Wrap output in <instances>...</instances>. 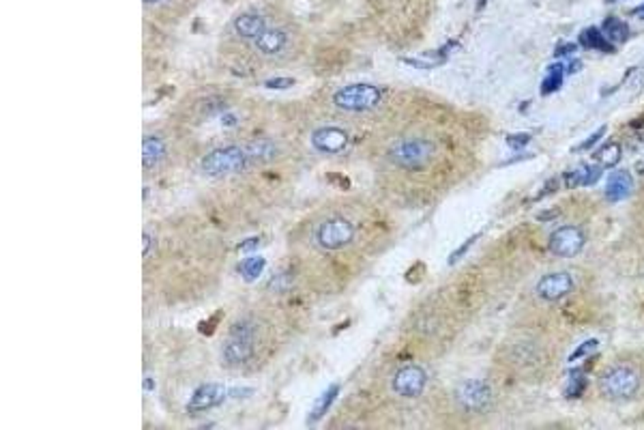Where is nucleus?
I'll list each match as a JSON object with an SVG mask.
<instances>
[{"instance_id": "obj_10", "label": "nucleus", "mask_w": 644, "mask_h": 430, "mask_svg": "<svg viewBox=\"0 0 644 430\" xmlns=\"http://www.w3.org/2000/svg\"><path fill=\"white\" fill-rule=\"evenodd\" d=\"M269 18L265 11L258 9H247L243 14H238L232 22H230V33L232 39L243 41V43H253L258 37L265 33V28L269 26Z\"/></svg>"}, {"instance_id": "obj_18", "label": "nucleus", "mask_w": 644, "mask_h": 430, "mask_svg": "<svg viewBox=\"0 0 644 430\" xmlns=\"http://www.w3.org/2000/svg\"><path fill=\"white\" fill-rule=\"evenodd\" d=\"M563 78H565V65H550L546 78L542 80V95H552L563 86Z\"/></svg>"}, {"instance_id": "obj_1", "label": "nucleus", "mask_w": 644, "mask_h": 430, "mask_svg": "<svg viewBox=\"0 0 644 430\" xmlns=\"http://www.w3.org/2000/svg\"><path fill=\"white\" fill-rule=\"evenodd\" d=\"M363 226V220L352 213V206H331L305 224L303 246L320 258L350 256L367 241Z\"/></svg>"}, {"instance_id": "obj_17", "label": "nucleus", "mask_w": 644, "mask_h": 430, "mask_svg": "<svg viewBox=\"0 0 644 430\" xmlns=\"http://www.w3.org/2000/svg\"><path fill=\"white\" fill-rule=\"evenodd\" d=\"M601 31H603V35H606L612 43H623V41H627V37H629V26H627V22H623V20L616 18V16L606 18L603 24H601Z\"/></svg>"}, {"instance_id": "obj_9", "label": "nucleus", "mask_w": 644, "mask_h": 430, "mask_svg": "<svg viewBox=\"0 0 644 430\" xmlns=\"http://www.w3.org/2000/svg\"><path fill=\"white\" fill-rule=\"evenodd\" d=\"M455 400L466 413H483L492 402V387L485 379H468L455 389Z\"/></svg>"}, {"instance_id": "obj_24", "label": "nucleus", "mask_w": 644, "mask_h": 430, "mask_svg": "<svg viewBox=\"0 0 644 430\" xmlns=\"http://www.w3.org/2000/svg\"><path fill=\"white\" fill-rule=\"evenodd\" d=\"M335 394H337V387H331L322 398H320V402L316 404V409H314V415L312 417H320V415H324V411L331 407V402H333V398H335Z\"/></svg>"}, {"instance_id": "obj_20", "label": "nucleus", "mask_w": 644, "mask_h": 430, "mask_svg": "<svg viewBox=\"0 0 644 430\" xmlns=\"http://www.w3.org/2000/svg\"><path fill=\"white\" fill-rule=\"evenodd\" d=\"M265 269V258L263 256H251L243 263V273L245 278H255L260 276V271Z\"/></svg>"}, {"instance_id": "obj_30", "label": "nucleus", "mask_w": 644, "mask_h": 430, "mask_svg": "<svg viewBox=\"0 0 644 430\" xmlns=\"http://www.w3.org/2000/svg\"><path fill=\"white\" fill-rule=\"evenodd\" d=\"M580 67H582V61L576 58V61H571V63L565 67V73H576V71H580Z\"/></svg>"}, {"instance_id": "obj_31", "label": "nucleus", "mask_w": 644, "mask_h": 430, "mask_svg": "<svg viewBox=\"0 0 644 430\" xmlns=\"http://www.w3.org/2000/svg\"><path fill=\"white\" fill-rule=\"evenodd\" d=\"M631 14H633V16H638V18H642V20H644V3H642V5H638V7H635V9H633V11H631Z\"/></svg>"}, {"instance_id": "obj_16", "label": "nucleus", "mask_w": 644, "mask_h": 430, "mask_svg": "<svg viewBox=\"0 0 644 430\" xmlns=\"http://www.w3.org/2000/svg\"><path fill=\"white\" fill-rule=\"evenodd\" d=\"M580 46L586 48V50H597V52H603V54H612L614 52V43L603 35L601 28H584L580 33Z\"/></svg>"}, {"instance_id": "obj_7", "label": "nucleus", "mask_w": 644, "mask_h": 430, "mask_svg": "<svg viewBox=\"0 0 644 430\" xmlns=\"http://www.w3.org/2000/svg\"><path fill=\"white\" fill-rule=\"evenodd\" d=\"M426 385H428V372L419 364L400 366L391 377V392L406 400L419 398L426 392Z\"/></svg>"}, {"instance_id": "obj_25", "label": "nucleus", "mask_w": 644, "mask_h": 430, "mask_svg": "<svg viewBox=\"0 0 644 430\" xmlns=\"http://www.w3.org/2000/svg\"><path fill=\"white\" fill-rule=\"evenodd\" d=\"M531 142V134H509L507 136V147H511L513 151H520Z\"/></svg>"}, {"instance_id": "obj_34", "label": "nucleus", "mask_w": 644, "mask_h": 430, "mask_svg": "<svg viewBox=\"0 0 644 430\" xmlns=\"http://www.w3.org/2000/svg\"><path fill=\"white\" fill-rule=\"evenodd\" d=\"M606 3H618V0H606Z\"/></svg>"}, {"instance_id": "obj_32", "label": "nucleus", "mask_w": 644, "mask_h": 430, "mask_svg": "<svg viewBox=\"0 0 644 430\" xmlns=\"http://www.w3.org/2000/svg\"><path fill=\"white\" fill-rule=\"evenodd\" d=\"M166 0H144V5H149V7H157V5H164Z\"/></svg>"}, {"instance_id": "obj_11", "label": "nucleus", "mask_w": 644, "mask_h": 430, "mask_svg": "<svg viewBox=\"0 0 644 430\" xmlns=\"http://www.w3.org/2000/svg\"><path fill=\"white\" fill-rule=\"evenodd\" d=\"M350 145H352L350 132H346L339 125H320L312 134V147L320 155H339L348 151Z\"/></svg>"}, {"instance_id": "obj_19", "label": "nucleus", "mask_w": 644, "mask_h": 430, "mask_svg": "<svg viewBox=\"0 0 644 430\" xmlns=\"http://www.w3.org/2000/svg\"><path fill=\"white\" fill-rule=\"evenodd\" d=\"M597 157H599V162H601L603 168H614V166L621 162V157H623V147H621L618 142H608V145L597 153Z\"/></svg>"}, {"instance_id": "obj_29", "label": "nucleus", "mask_w": 644, "mask_h": 430, "mask_svg": "<svg viewBox=\"0 0 644 430\" xmlns=\"http://www.w3.org/2000/svg\"><path fill=\"white\" fill-rule=\"evenodd\" d=\"M479 237H481V235H479V233H477V235H473V237H470V239H466V243H464V246H462V248H458V250H455V252H453V254H451V258H449V263H455V261H460V256H462V254H466V252H468V248H470V246H473V243H475V241H477V239H479Z\"/></svg>"}, {"instance_id": "obj_15", "label": "nucleus", "mask_w": 644, "mask_h": 430, "mask_svg": "<svg viewBox=\"0 0 644 430\" xmlns=\"http://www.w3.org/2000/svg\"><path fill=\"white\" fill-rule=\"evenodd\" d=\"M221 398H223V389L219 385L208 383V385H202L194 394V398L189 402V409L191 411H206V409H213L215 404H219Z\"/></svg>"}, {"instance_id": "obj_27", "label": "nucleus", "mask_w": 644, "mask_h": 430, "mask_svg": "<svg viewBox=\"0 0 644 430\" xmlns=\"http://www.w3.org/2000/svg\"><path fill=\"white\" fill-rule=\"evenodd\" d=\"M565 181H567V187H569V189L582 185V181H584V166H580V168H576V170H569V172L565 174Z\"/></svg>"}, {"instance_id": "obj_21", "label": "nucleus", "mask_w": 644, "mask_h": 430, "mask_svg": "<svg viewBox=\"0 0 644 430\" xmlns=\"http://www.w3.org/2000/svg\"><path fill=\"white\" fill-rule=\"evenodd\" d=\"M597 345H599V342H597L595 338L584 340V342H582V345H580V347H578V349H576V351L569 355V364H576V362H580L582 357H586L588 353H593V351L597 349Z\"/></svg>"}, {"instance_id": "obj_2", "label": "nucleus", "mask_w": 644, "mask_h": 430, "mask_svg": "<svg viewBox=\"0 0 644 430\" xmlns=\"http://www.w3.org/2000/svg\"><path fill=\"white\" fill-rule=\"evenodd\" d=\"M267 322L258 314L238 316L221 345V364L232 370L249 368V364L260 362L267 353Z\"/></svg>"}, {"instance_id": "obj_3", "label": "nucleus", "mask_w": 644, "mask_h": 430, "mask_svg": "<svg viewBox=\"0 0 644 430\" xmlns=\"http://www.w3.org/2000/svg\"><path fill=\"white\" fill-rule=\"evenodd\" d=\"M438 147L430 138L421 136H402L389 142L384 151V159L391 168L402 172H421L436 159Z\"/></svg>"}, {"instance_id": "obj_6", "label": "nucleus", "mask_w": 644, "mask_h": 430, "mask_svg": "<svg viewBox=\"0 0 644 430\" xmlns=\"http://www.w3.org/2000/svg\"><path fill=\"white\" fill-rule=\"evenodd\" d=\"M251 46H253L255 56H260L265 61H278V58H284V54H288V50L292 46V33L286 26L269 24L265 28V33Z\"/></svg>"}, {"instance_id": "obj_13", "label": "nucleus", "mask_w": 644, "mask_h": 430, "mask_svg": "<svg viewBox=\"0 0 644 430\" xmlns=\"http://www.w3.org/2000/svg\"><path fill=\"white\" fill-rule=\"evenodd\" d=\"M576 288V280L569 271H552L542 276V280L535 284V293L542 301L554 303L565 299L567 295H571V290Z\"/></svg>"}, {"instance_id": "obj_28", "label": "nucleus", "mask_w": 644, "mask_h": 430, "mask_svg": "<svg viewBox=\"0 0 644 430\" xmlns=\"http://www.w3.org/2000/svg\"><path fill=\"white\" fill-rule=\"evenodd\" d=\"M576 52H578V43H561V46H556L554 56L556 58H567V56H571Z\"/></svg>"}, {"instance_id": "obj_4", "label": "nucleus", "mask_w": 644, "mask_h": 430, "mask_svg": "<svg viewBox=\"0 0 644 430\" xmlns=\"http://www.w3.org/2000/svg\"><path fill=\"white\" fill-rule=\"evenodd\" d=\"M384 99H386V88L369 82H357L333 90L329 105L335 112L354 119V117H365L369 112H376L384 103Z\"/></svg>"}, {"instance_id": "obj_22", "label": "nucleus", "mask_w": 644, "mask_h": 430, "mask_svg": "<svg viewBox=\"0 0 644 430\" xmlns=\"http://www.w3.org/2000/svg\"><path fill=\"white\" fill-rule=\"evenodd\" d=\"M601 174H603V166H584V181H582V185L584 187L595 185L601 179Z\"/></svg>"}, {"instance_id": "obj_33", "label": "nucleus", "mask_w": 644, "mask_h": 430, "mask_svg": "<svg viewBox=\"0 0 644 430\" xmlns=\"http://www.w3.org/2000/svg\"><path fill=\"white\" fill-rule=\"evenodd\" d=\"M638 166H640V170H642V174H644V159H642V162H640Z\"/></svg>"}, {"instance_id": "obj_14", "label": "nucleus", "mask_w": 644, "mask_h": 430, "mask_svg": "<svg viewBox=\"0 0 644 430\" xmlns=\"http://www.w3.org/2000/svg\"><path fill=\"white\" fill-rule=\"evenodd\" d=\"M633 189V177L627 170H614L610 172L606 181V198L610 202H621L631 196Z\"/></svg>"}, {"instance_id": "obj_8", "label": "nucleus", "mask_w": 644, "mask_h": 430, "mask_svg": "<svg viewBox=\"0 0 644 430\" xmlns=\"http://www.w3.org/2000/svg\"><path fill=\"white\" fill-rule=\"evenodd\" d=\"M142 153H144V172H151V174L159 172L172 159L170 138L164 132H153V130L147 132L144 134Z\"/></svg>"}, {"instance_id": "obj_12", "label": "nucleus", "mask_w": 644, "mask_h": 430, "mask_svg": "<svg viewBox=\"0 0 644 430\" xmlns=\"http://www.w3.org/2000/svg\"><path fill=\"white\" fill-rule=\"evenodd\" d=\"M586 246V233L580 226H559L550 239H548V248L554 256L559 258H571L576 254H580Z\"/></svg>"}, {"instance_id": "obj_5", "label": "nucleus", "mask_w": 644, "mask_h": 430, "mask_svg": "<svg viewBox=\"0 0 644 430\" xmlns=\"http://www.w3.org/2000/svg\"><path fill=\"white\" fill-rule=\"evenodd\" d=\"M640 385H642L640 372L627 364H616L606 368L597 381L599 394L608 400H629L640 392Z\"/></svg>"}, {"instance_id": "obj_26", "label": "nucleus", "mask_w": 644, "mask_h": 430, "mask_svg": "<svg viewBox=\"0 0 644 430\" xmlns=\"http://www.w3.org/2000/svg\"><path fill=\"white\" fill-rule=\"evenodd\" d=\"M606 132H608V127H606V125H601L597 132H593V134H591V136H588V138H586V140L580 145V147H578V151H588V149H593V147H595V145H597V142H599V140L606 136Z\"/></svg>"}, {"instance_id": "obj_23", "label": "nucleus", "mask_w": 644, "mask_h": 430, "mask_svg": "<svg viewBox=\"0 0 644 430\" xmlns=\"http://www.w3.org/2000/svg\"><path fill=\"white\" fill-rule=\"evenodd\" d=\"M584 389H586V379L584 377H576V379H571L569 387L565 389V396L567 398H580L584 394Z\"/></svg>"}]
</instances>
